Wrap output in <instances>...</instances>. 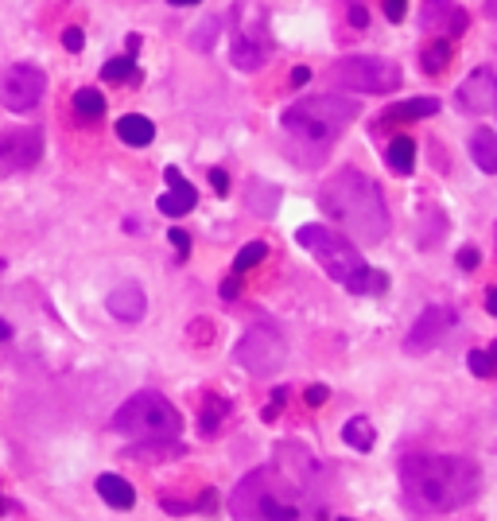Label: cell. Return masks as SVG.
I'll return each mask as SVG.
<instances>
[{
  "label": "cell",
  "instance_id": "cell-1",
  "mask_svg": "<svg viewBox=\"0 0 497 521\" xmlns=\"http://www.w3.org/2000/svg\"><path fill=\"white\" fill-rule=\"evenodd\" d=\"M404 498L423 514H451L474 502L482 475L466 455H408L401 463Z\"/></svg>",
  "mask_w": 497,
  "mask_h": 521
},
{
  "label": "cell",
  "instance_id": "cell-2",
  "mask_svg": "<svg viewBox=\"0 0 497 521\" xmlns=\"http://www.w3.org/2000/svg\"><path fill=\"white\" fill-rule=\"evenodd\" d=\"M319 207L327 219H334L350 238H358L365 245L385 241L389 234V207L385 195L365 171L358 168H342L323 191H319Z\"/></svg>",
  "mask_w": 497,
  "mask_h": 521
},
{
  "label": "cell",
  "instance_id": "cell-3",
  "mask_svg": "<svg viewBox=\"0 0 497 521\" xmlns=\"http://www.w3.org/2000/svg\"><path fill=\"white\" fill-rule=\"evenodd\" d=\"M296 241L327 269L330 281H339L342 288H350V292L370 296V292H385L389 288V272L365 265L361 253L339 234V230H330L323 222H307L296 230Z\"/></svg>",
  "mask_w": 497,
  "mask_h": 521
},
{
  "label": "cell",
  "instance_id": "cell-4",
  "mask_svg": "<svg viewBox=\"0 0 497 521\" xmlns=\"http://www.w3.org/2000/svg\"><path fill=\"white\" fill-rule=\"evenodd\" d=\"M358 117V101L342 94H319V97H299L280 113V125L291 137L327 144L342 133V128Z\"/></svg>",
  "mask_w": 497,
  "mask_h": 521
},
{
  "label": "cell",
  "instance_id": "cell-5",
  "mask_svg": "<svg viewBox=\"0 0 497 521\" xmlns=\"http://www.w3.org/2000/svg\"><path fill=\"white\" fill-rule=\"evenodd\" d=\"M113 432L133 440H175L183 432V416L164 393L140 389L113 413Z\"/></svg>",
  "mask_w": 497,
  "mask_h": 521
},
{
  "label": "cell",
  "instance_id": "cell-6",
  "mask_svg": "<svg viewBox=\"0 0 497 521\" xmlns=\"http://www.w3.org/2000/svg\"><path fill=\"white\" fill-rule=\"evenodd\" d=\"M330 82L354 94H392L401 90L404 75L397 63L377 59V55H350V59H339L330 66Z\"/></svg>",
  "mask_w": 497,
  "mask_h": 521
},
{
  "label": "cell",
  "instance_id": "cell-7",
  "mask_svg": "<svg viewBox=\"0 0 497 521\" xmlns=\"http://www.w3.org/2000/svg\"><path fill=\"white\" fill-rule=\"evenodd\" d=\"M269 471H253L233 495V514L238 517H265V521H303L296 498H280L276 490H265Z\"/></svg>",
  "mask_w": 497,
  "mask_h": 521
},
{
  "label": "cell",
  "instance_id": "cell-8",
  "mask_svg": "<svg viewBox=\"0 0 497 521\" xmlns=\"http://www.w3.org/2000/svg\"><path fill=\"white\" fill-rule=\"evenodd\" d=\"M284 354H288V346L280 339V331L269 327V323L248 327L241 335V342H238V351H233L238 366H245L253 378H269V373H276L284 366Z\"/></svg>",
  "mask_w": 497,
  "mask_h": 521
},
{
  "label": "cell",
  "instance_id": "cell-9",
  "mask_svg": "<svg viewBox=\"0 0 497 521\" xmlns=\"http://www.w3.org/2000/svg\"><path fill=\"white\" fill-rule=\"evenodd\" d=\"M43 94H47V75L43 66H32V63H16L5 70L0 78V106L12 109V113H27L36 109Z\"/></svg>",
  "mask_w": 497,
  "mask_h": 521
},
{
  "label": "cell",
  "instance_id": "cell-10",
  "mask_svg": "<svg viewBox=\"0 0 497 521\" xmlns=\"http://www.w3.org/2000/svg\"><path fill=\"white\" fill-rule=\"evenodd\" d=\"M451 323H455V312H451V308H440V303L423 308V312H420V320L412 323V331L404 335V354L420 358V354L435 351V346L443 342V335H447V327H451Z\"/></svg>",
  "mask_w": 497,
  "mask_h": 521
},
{
  "label": "cell",
  "instance_id": "cell-11",
  "mask_svg": "<svg viewBox=\"0 0 497 521\" xmlns=\"http://www.w3.org/2000/svg\"><path fill=\"white\" fill-rule=\"evenodd\" d=\"M459 106L466 113H478V117L493 113L497 109V70H490V66L471 70V75L459 82Z\"/></svg>",
  "mask_w": 497,
  "mask_h": 521
},
{
  "label": "cell",
  "instance_id": "cell-12",
  "mask_svg": "<svg viewBox=\"0 0 497 521\" xmlns=\"http://www.w3.org/2000/svg\"><path fill=\"white\" fill-rule=\"evenodd\" d=\"M39 156H43V140L36 128H20V133L0 137V179L12 176V171L32 168Z\"/></svg>",
  "mask_w": 497,
  "mask_h": 521
},
{
  "label": "cell",
  "instance_id": "cell-13",
  "mask_svg": "<svg viewBox=\"0 0 497 521\" xmlns=\"http://www.w3.org/2000/svg\"><path fill=\"white\" fill-rule=\"evenodd\" d=\"M420 20L428 32H443V36H462L466 24H471V16H466L455 0H428L420 12Z\"/></svg>",
  "mask_w": 497,
  "mask_h": 521
},
{
  "label": "cell",
  "instance_id": "cell-14",
  "mask_svg": "<svg viewBox=\"0 0 497 521\" xmlns=\"http://www.w3.org/2000/svg\"><path fill=\"white\" fill-rule=\"evenodd\" d=\"M164 176H167V183H171V191H167V195H159V202H156L159 214H167V219H179V214L195 210L198 191H195V187L183 179V171H179V168H167Z\"/></svg>",
  "mask_w": 497,
  "mask_h": 521
},
{
  "label": "cell",
  "instance_id": "cell-15",
  "mask_svg": "<svg viewBox=\"0 0 497 521\" xmlns=\"http://www.w3.org/2000/svg\"><path fill=\"white\" fill-rule=\"evenodd\" d=\"M109 312L117 315L121 323H137L144 312H148V300H144V288L140 284H121L109 292Z\"/></svg>",
  "mask_w": 497,
  "mask_h": 521
},
{
  "label": "cell",
  "instance_id": "cell-16",
  "mask_svg": "<svg viewBox=\"0 0 497 521\" xmlns=\"http://www.w3.org/2000/svg\"><path fill=\"white\" fill-rule=\"evenodd\" d=\"M431 113H440V97H412V101H401V106H389L377 128L397 125V121H420V117H431Z\"/></svg>",
  "mask_w": 497,
  "mask_h": 521
},
{
  "label": "cell",
  "instance_id": "cell-17",
  "mask_svg": "<svg viewBox=\"0 0 497 521\" xmlns=\"http://www.w3.org/2000/svg\"><path fill=\"white\" fill-rule=\"evenodd\" d=\"M245 207H248V214H257V219H272L276 207H280V187H272L269 179H253L248 183V195H245Z\"/></svg>",
  "mask_w": 497,
  "mask_h": 521
},
{
  "label": "cell",
  "instance_id": "cell-18",
  "mask_svg": "<svg viewBox=\"0 0 497 521\" xmlns=\"http://www.w3.org/2000/svg\"><path fill=\"white\" fill-rule=\"evenodd\" d=\"M97 495L106 498L113 510H133V506H137V490H133V483H125L121 475H101Z\"/></svg>",
  "mask_w": 497,
  "mask_h": 521
},
{
  "label": "cell",
  "instance_id": "cell-19",
  "mask_svg": "<svg viewBox=\"0 0 497 521\" xmlns=\"http://www.w3.org/2000/svg\"><path fill=\"white\" fill-rule=\"evenodd\" d=\"M117 137L125 144H133V148H144V144L156 140V125L144 117V113H125V117L117 121Z\"/></svg>",
  "mask_w": 497,
  "mask_h": 521
},
{
  "label": "cell",
  "instance_id": "cell-20",
  "mask_svg": "<svg viewBox=\"0 0 497 521\" xmlns=\"http://www.w3.org/2000/svg\"><path fill=\"white\" fill-rule=\"evenodd\" d=\"M471 156H474V164L486 171V176H497V133H493V128H474Z\"/></svg>",
  "mask_w": 497,
  "mask_h": 521
},
{
  "label": "cell",
  "instance_id": "cell-21",
  "mask_svg": "<svg viewBox=\"0 0 497 521\" xmlns=\"http://www.w3.org/2000/svg\"><path fill=\"white\" fill-rule=\"evenodd\" d=\"M342 440L354 447V452H373V444H377V428L370 416H350V421L342 424Z\"/></svg>",
  "mask_w": 497,
  "mask_h": 521
},
{
  "label": "cell",
  "instance_id": "cell-22",
  "mask_svg": "<svg viewBox=\"0 0 497 521\" xmlns=\"http://www.w3.org/2000/svg\"><path fill=\"white\" fill-rule=\"evenodd\" d=\"M269 59V47L257 39H238L233 36V66L238 70H260Z\"/></svg>",
  "mask_w": 497,
  "mask_h": 521
},
{
  "label": "cell",
  "instance_id": "cell-23",
  "mask_svg": "<svg viewBox=\"0 0 497 521\" xmlns=\"http://www.w3.org/2000/svg\"><path fill=\"white\" fill-rule=\"evenodd\" d=\"M389 168L397 171V176H412V168H416V140L412 137H397L389 144Z\"/></svg>",
  "mask_w": 497,
  "mask_h": 521
},
{
  "label": "cell",
  "instance_id": "cell-24",
  "mask_svg": "<svg viewBox=\"0 0 497 521\" xmlns=\"http://www.w3.org/2000/svg\"><path fill=\"white\" fill-rule=\"evenodd\" d=\"M75 109H78V117L86 121H97L101 113H106V97H101L94 86H82V90L75 94Z\"/></svg>",
  "mask_w": 497,
  "mask_h": 521
},
{
  "label": "cell",
  "instance_id": "cell-25",
  "mask_svg": "<svg viewBox=\"0 0 497 521\" xmlns=\"http://www.w3.org/2000/svg\"><path fill=\"white\" fill-rule=\"evenodd\" d=\"M447 63H451V47L443 39H435L423 47V70H428V75H443Z\"/></svg>",
  "mask_w": 497,
  "mask_h": 521
},
{
  "label": "cell",
  "instance_id": "cell-26",
  "mask_svg": "<svg viewBox=\"0 0 497 521\" xmlns=\"http://www.w3.org/2000/svg\"><path fill=\"white\" fill-rule=\"evenodd\" d=\"M265 253H269L265 241H248V245H241V253L233 257V272H245V269L260 265V260H265Z\"/></svg>",
  "mask_w": 497,
  "mask_h": 521
},
{
  "label": "cell",
  "instance_id": "cell-27",
  "mask_svg": "<svg viewBox=\"0 0 497 521\" xmlns=\"http://www.w3.org/2000/svg\"><path fill=\"white\" fill-rule=\"evenodd\" d=\"M133 75H137V66H133L128 55H121V59H109L106 66H101V78H106V82H125V78H133Z\"/></svg>",
  "mask_w": 497,
  "mask_h": 521
},
{
  "label": "cell",
  "instance_id": "cell-28",
  "mask_svg": "<svg viewBox=\"0 0 497 521\" xmlns=\"http://www.w3.org/2000/svg\"><path fill=\"white\" fill-rule=\"evenodd\" d=\"M218 27H222V24H218V16H207V20H202V24L195 27L191 43H195L198 51H210V47H214V39H218Z\"/></svg>",
  "mask_w": 497,
  "mask_h": 521
},
{
  "label": "cell",
  "instance_id": "cell-29",
  "mask_svg": "<svg viewBox=\"0 0 497 521\" xmlns=\"http://www.w3.org/2000/svg\"><path fill=\"white\" fill-rule=\"evenodd\" d=\"M466 362H471V370L478 373V378H493V373H497V362H493L490 351H471V354H466Z\"/></svg>",
  "mask_w": 497,
  "mask_h": 521
},
{
  "label": "cell",
  "instance_id": "cell-30",
  "mask_svg": "<svg viewBox=\"0 0 497 521\" xmlns=\"http://www.w3.org/2000/svg\"><path fill=\"white\" fill-rule=\"evenodd\" d=\"M222 416H226V401L210 397V401H207V413H202V421H198V428H202V432H207V436H210V432H214V424H222Z\"/></svg>",
  "mask_w": 497,
  "mask_h": 521
},
{
  "label": "cell",
  "instance_id": "cell-31",
  "mask_svg": "<svg viewBox=\"0 0 497 521\" xmlns=\"http://www.w3.org/2000/svg\"><path fill=\"white\" fill-rule=\"evenodd\" d=\"M63 47H66V51H82V47H86L82 27H66V32H63Z\"/></svg>",
  "mask_w": 497,
  "mask_h": 521
},
{
  "label": "cell",
  "instance_id": "cell-32",
  "mask_svg": "<svg viewBox=\"0 0 497 521\" xmlns=\"http://www.w3.org/2000/svg\"><path fill=\"white\" fill-rule=\"evenodd\" d=\"M210 187H214V195H222V199L229 195V176H226L222 168H214V171H210Z\"/></svg>",
  "mask_w": 497,
  "mask_h": 521
},
{
  "label": "cell",
  "instance_id": "cell-33",
  "mask_svg": "<svg viewBox=\"0 0 497 521\" xmlns=\"http://www.w3.org/2000/svg\"><path fill=\"white\" fill-rule=\"evenodd\" d=\"M404 12H408V0H385V16H389L392 24H401Z\"/></svg>",
  "mask_w": 497,
  "mask_h": 521
},
{
  "label": "cell",
  "instance_id": "cell-34",
  "mask_svg": "<svg viewBox=\"0 0 497 521\" xmlns=\"http://www.w3.org/2000/svg\"><path fill=\"white\" fill-rule=\"evenodd\" d=\"M167 238H171V245H175V250H179V253H191V238H187V230L175 226Z\"/></svg>",
  "mask_w": 497,
  "mask_h": 521
},
{
  "label": "cell",
  "instance_id": "cell-35",
  "mask_svg": "<svg viewBox=\"0 0 497 521\" xmlns=\"http://www.w3.org/2000/svg\"><path fill=\"white\" fill-rule=\"evenodd\" d=\"M327 397H330L327 385H311V389H307V404H311V409H315V404H323Z\"/></svg>",
  "mask_w": 497,
  "mask_h": 521
},
{
  "label": "cell",
  "instance_id": "cell-36",
  "mask_svg": "<svg viewBox=\"0 0 497 521\" xmlns=\"http://www.w3.org/2000/svg\"><path fill=\"white\" fill-rule=\"evenodd\" d=\"M459 265H462V269H478V250H474V245L459 250Z\"/></svg>",
  "mask_w": 497,
  "mask_h": 521
},
{
  "label": "cell",
  "instance_id": "cell-37",
  "mask_svg": "<svg viewBox=\"0 0 497 521\" xmlns=\"http://www.w3.org/2000/svg\"><path fill=\"white\" fill-rule=\"evenodd\" d=\"M350 24H354V27H365V24H370V12H365L361 5H354V8H350Z\"/></svg>",
  "mask_w": 497,
  "mask_h": 521
},
{
  "label": "cell",
  "instance_id": "cell-38",
  "mask_svg": "<svg viewBox=\"0 0 497 521\" xmlns=\"http://www.w3.org/2000/svg\"><path fill=\"white\" fill-rule=\"evenodd\" d=\"M307 78H311V70H307V66H296V70H291V86H303Z\"/></svg>",
  "mask_w": 497,
  "mask_h": 521
},
{
  "label": "cell",
  "instance_id": "cell-39",
  "mask_svg": "<svg viewBox=\"0 0 497 521\" xmlns=\"http://www.w3.org/2000/svg\"><path fill=\"white\" fill-rule=\"evenodd\" d=\"M486 312H490V315H497V284L486 292Z\"/></svg>",
  "mask_w": 497,
  "mask_h": 521
},
{
  "label": "cell",
  "instance_id": "cell-40",
  "mask_svg": "<svg viewBox=\"0 0 497 521\" xmlns=\"http://www.w3.org/2000/svg\"><path fill=\"white\" fill-rule=\"evenodd\" d=\"M8 339H12V327H8L5 320H0V342H8Z\"/></svg>",
  "mask_w": 497,
  "mask_h": 521
},
{
  "label": "cell",
  "instance_id": "cell-41",
  "mask_svg": "<svg viewBox=\"0 0 497 521\" xmlns=\"http://www.w3.org/2000/svg\"><path fill=\"white\" fill-rule=\"evenodd\" d=\"M175 8H187V5H198V0H171Z\"/></svg>",
  "mask_w": 497,
  "mask_h": 521
},
{
  "label": "cell",
  "instance_id": "cell-42",
  "mask_svg": "<svg viewBox=\"0 0 497 521\" xmlns=\"http://www.w3.org/2000/svg\"><path fill=\"white\" fill-rule=\"evenodd\" d=\"M490 354H493V362H497V342H493V346H490Z\"/></svg>",
  "mask_w": 497,
  "mask_h": 521
},
{
  "label": "cell",
  "instance_id": "cell-43",
  "mask_svg": "<svg viewBox=\"0 0 497 521\" xmlns=\"http://www.w3.org/2000/svg\"><path fill=\"white\" fill-rule=\"evenodd\" d=\"M339 521H354V517H339Z\"/></svg>",
  "mask_w": 497,
  "mask_h": 521
}]
</instances>
